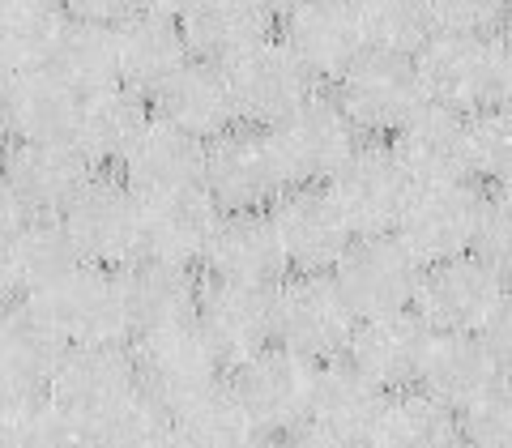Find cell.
Listing matches in <instances>:
<instances>
[{"label":"cell","mask_w":512,"mask_h":448,"mask_svg":"<svg viewBox=\"0 0 512 448\" xmlns=\"http://www.w3.org/2000/svg\"><path fill=\"white\" fill-rule=\"evenodd\" d=\"M0 444L5 448H103L99 427L56 406L52 397H5Z\"/></svg>","instance_id":"obj_38"},{"label":"cell","mask_w":512,"mask_h":448,"mask_svg":"<svg viewBox=\"0 0 512 448\" xmlns=\"http://www.w3.org/2000/svg\"><path fill=\"white\" fill-rule=\"evenodd\" d=\"M64 355H69V342L56 329H47L26 303H9L5 325H0L5 397H47Z\"/></svg>","instance_id":"obj_33"},{"label":"cell","mask_w":512,"mask_h":448,"mask_svg":"<svg viewBox=\"0 0 512 448\" xmlns=\"http://www.w3.org/2000/svg\"><path fill=\"white\" fill-rule=\"evenodd\" d=\"M333 278H338L355 316L372 320V316L414 312L427 265L397 235H367V239H355L346 261L333 269Z\"/></svg>","instance_id":"obj_9"},{"label":"cell","mask_w":512,"mask_h":448,"mask_svg":"<svg viewBox=\"0 0 512 448\" xmlns=\"http://www.w3.org/2000/svg\"><path fill=\"white\" fill-rule=\"evenodd\" d=\"M120 278H124V299H128V316H133L137 338L141 333H154V329H171V325L197 320L201 282H197L192 269L141 261L133 269H124Z\"/></svg>","instance_id":"obj_34"},{"label":"cell","mask_w":512,"mask_h":448,"mask_svg":"<svg viewBox=\"0 0 512 448\" xmlns=\"http://www.w3.org/2000/svg\"><path fill=\"white\" fill-rule=\"evenodd\" d=\"M478 256L512 274V188H491L483 201V222H478Z\"/></svg>","instance_id":"obj_44"},{"label":"cell","mask_w":512,"mask_h":448,"mask_svg":"<svg viewBox=\"0 0 512 448\" xmlns=\"http://www.w3.org/2000/svg\"><path fill=\"white\" fill-rule=\"evenodd\" d=\"M180 26L192 60L231 69L261 43L278 39L282 13L269 5H252V0H210V5H184Z\"/></svg>","instance_id":"obj_23"},{"label":"cell","mask_w":512,"mask_h":448,"mask_svg":"<svg viewBox=\"0 0 512 448\" xmlns=\"http://www.w3.org/2000/svg\"><path fill=\"white\" fill-rule=\"evenodd\" d=\"M282 39L303 60V69L316 77V86H338L367 56L359 5H338V0L282 9Z\"/></svg>","instance_id":"obj_16"},{"label":"cell","mask_w":512,"mask_h":448,"mask_svg":"<svg viewBox=\"0 0 512 448\" xmlns=\"http://www.w3.org/2000/svg\"><path fill=\"white\" fill-rule=\"evenodd\" d=\"M205 192L222 214H269L282 201L286 180L265 128L239 124L227 137L210 141L205 158Z\"/></svg>","instance_id":"obj_11"},{"label":"cell","mask_w":512,"mask_h":448,"mask_svg":"<svg viewBox=\"0 0 512 448\" xmlns=\"http://www.w3.org/2000/svg\"><path fill=\"white\" fill-rule=\"evenodd\" d=\"M329 192L338 197L355 235L367 239V235H393L397 231L414 184L402 171V163H397L389 141H363L359 154L350 158V163L338 171V180L329 184Z\"/></svg>","instance_id":"obj_15"},{"label":"cell","mask_w":512,"mask_h":448,"mask_svg":"<svg viewBox=\"0 0 512 448\" xmlns=\"http://www.w3.org/2000/svg\"><path fill=\"white\" fill-rule=\"evenodd\" d=\"M150 120H154V103L146 94H137L128 86H111L103 94L82 99L73 146L86 154V163L94 171H120L124 158L141 141V133L150 128Z\"/></svg>","instance_id":"obj_31"},{"label":"cell","mask_w":512,"mask_h":448,"mask_svg":"<svg viewBox=\"0 0 512 448\" xmlns=\"http://www.w3.org/2000/svg\"><path fill=\"white\" fill-rule=\"evenodd\" d=\"M73 13L69 30H64V43L56 52V64L52 69L69 82L82 99L90 94H103L111 86H124L120 82V43H116V26L111 22H99V18H86V13Z\"/></svg>","instance_id":"obj_37"},{"label":"cell","mask_w":512,"mask_h":448,"mask_svg":"<svg viewBox=\"0 0 512 448\" xmlns=\"http://www.w3.org/2000/svg\"><path fill=\"white\" fill-rule=\"evenodd\" d=\"M500 107H512V30L504 47V82H500Z\"/></svg>","instance_id":"obj_48"},{"label":"cell","mask_w":512,"mask_h":448,"mask_svg":"<svg viewBox=\"0 0 512 448\" xmlns=\"http://www.w3.org/2000/svg\"><path fill=\"white\" fill-rule=\"evenodd\" d=\"M363 13V35L367 52L376 56H406L414 60L431 39V9L410 5V0H367Z\"/></svg>","instance_id":"obj_40"},{"label":"cell","mask_w":512,"mask_h":448,"mask_svg":"<svg viewBox=\"0 0 512 448\" xmlns=\"http://www.w3.org/2000/svg\"><path fill=\"white\" fill-rule=\"evenodd\" d=\"M483 338H487V346L495 350V359H500L504 376L512 380V295H508V303L500 308V316L491 320V329L483 333Z\"/></svg>","instance_id":"obj_46"},{"label":"cell","mask_w":512,"mask_h":448,"mask_svg":"<svg viewBox=\"0 0 512 448\" xmlns=\"http://www.w3.org/2000/svg\"><path fill=\"white\" fill-rule=\"evenodd\" d=\"M483 201L487 192L478 184H431L414 188L406 201V214L397 222V239L431 265L461 261L478 248V222H483Z\"/></svg>","instance_id":"obj_10"},{"label":"cell","mask_w":512,"mask_h":448,"mask_svg":"<svg viewBox=\"0 0 512 448\" xmlns=\"http://www.w3.org/2000/svg\"><path fill=\"white\" fill-rule=\"evenodd\" d=\"M295 448H367L359 440H333V436H320V431H303L295 436Z\"/></svg>","instance_id":"obj_47"},{"label":"cell","mask_w":512,"mask_h":448,"mask_svg":"<svg viewBox=\"0 0 512 448\" xmlns=\"http://www.w3.org/2000/svg\"><path fill=\"white\" fill-rule=\"evenodd\" d=\"M218 222H222V210L205 188L150 197L146 201V261L180 265V269L205 265V252H210L218 235Z\"/></svg>","instance_id":"obj_27"},{"label":"cell","mask_w":512,"mask_h":448,"mask_svg":"<svg viewBox=\"0 0 512 448\" xmlns=\"http://www.w3.org/2000/svg\"><path fill=\"white\" fill-rule=\"evenodd\" d=\"M154 116L175 124L180 133L197 137V141H218L231 128H239V107H235V90L227 69L205 60H192L184 73H175L171 82L154 94Z\"/></svg>","instance_id":"obj_28"},{"label":"cell","mask_w":512,"mask_h":448,"mask_svg":"<svg viewBox=\"0 0 512 448\" xmlns=\"http://www.w3.org/2000/svg\"><path fill=\"white\" fill-rule=\"evenodd\" d=\"M103 448H180L175 440V410L158 402L150 389H137L120 410L99 423Z\"/></svg>","instance_id":"obj_41"},{"label":"cell","mask_w":512,"mask_h":448,"mask_svg":"<svg viewBox=\"0 0 512 448\" xmlns=\"http://www.w3.org/2000/svg\"><path fill=\"white\" fill-rule=\"evenodd\" d=\"M197 325L205 329V338L214 342L218 359L227 363V372H235L239 363H248V359L261 355V350L278 346V338H274V291L205 278Z\"/></svg>","instance_id":"obj_18"},{"label":"cell","mask_w":512,"mask_h":448,"mask_svg":"<svg viewBox=\"0 0 512 448\" xmlns=\"http://www.w3.org/2000/svg\"><path fill=\"white\" fill-rule=\"evenodd\" d=\"M227 77L235 90L239 124L265 128V133L278 128L282 120H291L312 94H320L316 77L303 69V60L291 52L282 30H278V39H269L256 47V52H248L244 60H235Z\"/></svg>","instance_id":"obj_13"},{"label":"cell","mask_w":512,"mask_h":448,"mask_svg":"<svg viewBox=\"0 0 512 448\" xmlns=\"http://www.w3.org/2000/svg\"><path fill=\"white\" fill-rule=\"evenodd\" d=\"M47 329H56L69 346H133V316H128L124 278L111 269L82 265L43 295L22 299Z\"/></svg>","instance_id":"obj_3"},{"label":"cell","mask_w":512,"mask_h":448,"mask_svg":"<svg viewBox=\"0 0 512 448\" xmlns=\"http://www.w3.org/2000/svg\"><path fill=\"white\" fill-rule=\"evenodd\" d=\"M431 9V35H495V30H508V9L504 5H478V0H461V5H427Z\"/></svg>","instance_id":"obj_45"},{"label":"cell","mask_w":512,"mask_h":448,"mask_svg":"<svg viewBox=\"0 0 512 448\" xmlns=\"http://www.w3.org/2000/svg\"><path fill=\"white\" fill-rule=\"evenodd\" d=\"M286 188H329L338 171L359 154V128L346 120L333 94H312L291 120L269 128Z\"/></svg>","instance_id":"obj_5"},{"label":"cell","mask_w":512,"mask_h":448,"mask_svg":"<svg viewBox=\"0 0 512 448\" xmlns=\"http://www.w3.org/2000/svg\"><path fill=\"white\" fill-rule=\"evenodd\" d=\"M504 380H508L504 367L483 333H436L431 350H427V363H423L419 389L466 419Z\"/></svg>","instance_id":"obj_24"},{"label":"cell","mask_w":512,"mask_h":448,"mask_svg":"<svg viewBox=\"0 0 512 448\" xmlns=\"http://www.w3.org/2000/svg\"><path fill=\"white\" fill-rule=\"evenodd\" d=\"M256 448H295V440H269V436H265V440L256 444Z\"/></svg>","instance_id":"obj_49"},{"label":"cell","mask_w":512,"mask_h":448,"mask_svg":"<svg viewBox=\"0 0 512 448\" xmlns=\"http://www.w3.org/2000/svg\"><path fill=\"white\" fill-rule=\"evenodd\" d=\"M133 359H137V372H141V389H150L158 402H167L171 410L218 389V384L231 376L197 320L141 333L133 342Z\"/></svg>","instance_id":"obj_12"},{"label":"cell","mask_w":512,"mask_h":448,"mask_svg":"<svg viewBox=\"0 0 512 448\" xmlns=\"http://www.w3.org/2000/svg\"><path fill=\"white\" fill-rule=\"evenodd\" d=\"M137 389H141V372L133 346H69L47 397L69 414H77V419L99 427Z\"/></svg>","instance_id":"obj_20"},{"label":"cell","mask_w":512,"mask_h":448,"mask_svg":"<svg viewBox=\"0 0 512 448\" xmlns=\"http://www.w3.org/2000/svg\"><path fill=\"white\" fill-rule=\"evenodd\" d=\"M333 99L346 111V120L359 128V137H397L414 120V111L427 103L419 64L406 56H376L367 52L355 69H350Z\"/></svg>","instance_id":"obj_8"},{"label":"cell","mask_w":512,"mask_h":448,"mask_svg":"<svg viewBox=\"0 0 512 448\" xmlns=\"http://www.w3.org/2000/svg\"><path fill=\"white\" fill-rule=\"evenodd\" d=\"M508 30H495V35H448L440 30V35H431L423 52L414 56L427 103L448 107L457 116H478L487 107H500Z\"/></svg>","instance_id":"obj_1"},{"label":"cell","mask_w":512,"mask_h":448,"mask_svg":"<svg viewBox=\"0 0 512 448\" xmlns=\"http://www.w3.org/2000/svg\"><path fill=\"white\" fill-rule=\"evenodd\" d=\"M175 440L180 448H256L265 436L256 431L235 389L222 380L218 389L175 406Z\"/></svg>","instance_id":"obj_39"},{"label":"cell","mask_w":512,"mask_h":448,"mask_svg":"<svg viewBox=\"0 0 512 448\" xmlns=\"http://www.w3.org/2000/svg\"><path fill=\"white\" fill-rule=\"evenodd\" d=\"M470 163L491 188H512V107H487L470 116Z\"/></svg>","instance_id":"obj_42"},{"label":"cell","mask_w":512,"mask_h":448,"mask_svg":"<svg viewBox=\"0 0 512 448\" xmlns=\"http://www.w3.org/2000/svg\"><path fill=\"white\" fill-rule=\"evenodd\" d=\"M355 329L359 316L333 274H291L274 291V338L303 359H346Z\"/></svg>","instance_id":"obj_4"},{"label":"cell","mask_w":512,"mask_h":448,"mask_svg":"<svg viewBox=\"0 0 512 448\" xmlns=\"http://www.w3.org/2000/svg\"><path fill=\"white\" fill-rule=\"evenodd\" d=\"M431 338H436V333L427 329V320L419 312L372 316V320H359L346 359L372 384H380L389 397L410 393V389H419V380H423Z\"/></svg>","instance_id":"obj_22"},{"label":"cell","mask_w":512,"mask_h":448,"mask_svg":"<svg viewBox=\"0 0 512 448\" xmlns=\"http://www.w3.org/2000/svg\"><path fill=\"white\" fill-rule=\"evenodd\" d=\"M82 252H77L64 218H30L22 231L5 235V256H0V278H5L9 303L35 299L47 286L69 278L82 269Z\"/></svg>","instance_id":"obj_30"},{"label":"cell","mask_w":512,"mask_h":448,"mask_svg":"<svg viewBox=\"0 0 512 448\" xmlns=\"http://www.w3.org/2000/svg\"><path fill=\"white\" fill-rule=\"evenodd\" d=\"M5 128L9 141H26V146H73L77 111H82V94H77L56 69L43 73H18L5 77Z\"/></svg>","instance_id":"obj_26"},{"label":"cell","mask_w":512,"mask_h":448,"mask_svg":"<svg viewBox=\"0 0 512 448\" xmlns=\"http://www.w3.org/2000/svg\"><path fill=\"white\" fill-rule=\"evenodd\" d=\"M82 261L124 274L146 261V201L124 184L120 171H99L64 214Z\"/></svg>","instance_id":"obj_2"},{"label":"cell","mask_w":512,"mask_h":448,"mask_svg":"<svg viewBox=\"0 0 512 448\" xmlns=\"http://www.w3.org/2000/svg\"><path fill=\"white\" fill-rule=\"evenodd\" d=\"M116 43H120V82L128 90L146 94L150 103L175 73H184L192 64L180 9L171 5H133L116 22Z\"/></svg>","instance_id":"obj_19"},{"label":"cell","mask_w":512,"mask_h":448,"mask_svg":"<svg viewBox=\"0 0 512 448\" xmlns=\"http://www.w3.org/2000/svg\"><path fill=\"white\" fill-rule=\"evenodd\" d=\"M69 22H73L69 5H52V0H9V5L0 9V56H5V77L52 69Z\"/></svg>","instance_id":"obj_35"},{"label":"cell","mask_w":512,"mask_h":448,"mask_svg":"<svg viewBox=\"0 0 512 448\" xmlns=\"http://www.w3.org/2000/svg\"><path fill=\"white\" fill-rule=\"evenodd\" d=\"M393 154L402 171L410 175L414 188H431V184H466L474 175L470 163V116H457L448 107L423 103L414 111V120L397 133Z\"/></svg>","instance_id":"obj_21"},{"label":"cell","mask_w":512,"mask_h":448,"mask_svg":"<svg viewBox=\"0 0 512 448\" xmlns=\"http://www.w3.org/2000/svg\"><path fill=\"white\" fill-rule=\"evenodd\" d=\"M269 214L282 235L291 274H333L359 239L329 188H286Z\"/></svg>","instance_id":"obj_14"},{"label":"cell","mask_w":512,"mask_h":448,"mask_svg":"<svg viewBox=\"0 0 512 448\" xmlns=\"http://www.w3.org/2000/svg\"><path fill=\"white\" fill-rule=\"evenodd\" d=\"M205 158L210 146L197 137L180 133L167 120H150V128L141 133V141L133 146V154L124 158V184L137 192V197H171V192H188V188H205Z\"/></svg>","instance_id":"obj_29"},{"label":"cell","mask_w":512,"mask_h":448,"mask_svg":"<svg viewBox=\"0 0 512 448\" xmlns=\"http://www.w3.org/2000/svg\"><path fill=\"white\" fill-rule=\"evenodd\" d=\"M470 448H512V380H504L491 397H483L461 419Z\"/></svg>","instance_id":"obj_43"},{"label":"cell","mask_w":512,"mask_h":448,"mask_svg":"<svg viewBox=\"0 0 512 448\" xmlns=\"http://www.w3.org/2000/svg\"><path fill=\"white\" fill-rule=\"evenodd\" d=\"M384 402H389V393L367 380L350 359L320 363L308 431H320V436H333V440L367 444L376 423H380V414H384Z\"/></svg>","instance_id":"obj_32"},{"label":"cell","mask_w":512,"mask_h":448,"mask_svg":"<svg viewBox=\"0 0 512 448\" xmlns=\"http://www.w3.org/2000/svg\"><path fill=\"white\" fill-rule=\"evenodd\" d=\"M461 448H470V444H461Z\"/></svg>","instance_id":"obj_50"},{"label":"cell","mask_w":512,"mask_h":448,"mask_svg":"<svg viewBox=\"0 0 512 448\" xmlns=\"http://www.w3.org/2000/svg\"><path fill=\"white\" fill-rule=\"evenodd\" d=\"M201 269H205V278L278 291L291 278V261H286L274 214H222L218 235L210 252H205Z\"/></svg>","instance_id":"obj_25"},{"label":"cell","mask_w":512,"mask_h":448,"mask_svg":"<svg viewBox=\"0 0 512 448\" xmlns=\"http://www.w3.org/2000/svg\"><path fill=\"white\" fill-rule=\"evenodd\" d=\"M508 295L512 286L504 269L491 265L487 256L470 252L461 261L427 269L414 312L427 320L431 333H487Z\"/></svg>","instance_id":"obj_7"},{"label":"cell","mask_w":512,"mask_h":448,"mask_svg":"<svg viewBox=\"0 0 512 448\" xmlns=\"http://www.w3.org/2000/svg\"><path fill=\"white\" fill-rule=\"evenodd\" d=\"M320 363L295 355L286 346H269L256 359L239 363L227 376L235 397L252 414V423L269 440H295L308 431L312 393H316Z\"/></svg>","instance_id":"obj_6"},{"label":"cell","mask_w":512,"mask_h":448,"mask_svg":"<svg viewBox=\"0 0 512 448\" xmlns=\"http://www.w3.org/2000/svg\"><path fill=\"white\" fill-rule=\"evenodd\" d=\"M461 444H466L461 414L440 406L423 389L393 393L384 402L372 440H367V448H461Z\"/></svg>","instance_id":"obj_36"},{"label":"cell","mask_w":512,"mask_h":448,"mask_svg":"<svg viewBox=\"0 0 512 448\" xmlns=\"http://www.w3.org/2000/svg\"><path fill=\"white\" fill-rule=\"evenodd\" d=\"M86 154L60 141V146H26V141H9L5 154V197L18 201L30 218H64L82 188L94 180Z\"/></svg>","instance_id":"obj_17"}]
</instances>
